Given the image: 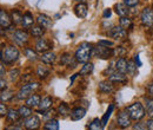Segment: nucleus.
<instances>
[{
  "mask_svg": "<svg viewBox=\"0 0 153 130\" xmlns=\"http://www.w3.org/2000/svg\"><path fill=\"white\" fill-rule=\"evenodd\" d=\"M93 55V47L90 43H81L76 51V62L78 63H81V64H85V63H88L91 56Z\"/></svg>",
  "mask_w": 153,
  "mask_h": 130,
  "instance_id": "obj_1",
  "label": "nucleus"
},
{
  "mask_svg": "<svg viewBox=\"0 0 153 130\" xmlns=\"http://www.w3.org/2000/svg\"><path fill=\"white\" fill-rule=\"evenodd\" d=\"M40 84L37 82H30V83H25L21 88H20L19 92L17 95V98L18 99H27L31 95H33V92L36 90H38Z\"/></svg>",
  "mask_w": 153,
  "mask_h": 130,
  "instance_id": "obj_2",
  "label": "nucleus"
},
{
  "mask_svg": "<svg viewBox=\"0 0 153 130\" xmlns=\"http://www.w3.org/2000/svg\"><path fill=\"white\" fill-rule=\"evenodd\" d=\"M20 53L19 50L14 46H7L6 50L2 52L1 51V62L6 63V64H13L14 62L18 60Z\"/></svg>",
  "mask_w": 153,
  "mask_h": 130,
  "instance_id": "obj_3",
  "label": "nucleus"
},
{
  "mask_svg": "<svg viewBox=\"0 0 153 130\" xmlns=\"http://www.w3.org/2000/svg\"><path fill=\"white\" fill-rule=\"evenodd\" d=\"M126 110L128 112V115L131 116V118L134 119V121H140V119L146 115L145 108H144L143 104L139 103V102H135L133 104H131Z\"/></svg>",
  "mask_w": 153,
  "mask_h": 130,
  "instance_id": "obj_4",
  "label": "nucleus"
},
{
  "mask_svg": "<svg viewBox=\"0 0 153 130\" xmlns=\"http://www.w3.org/2000/svg\"><path fill=\"white\" fill-rule=\"evenodd\" d=\"M93 55L98 58H102V59H107L111 58L112 56H114V52L111 47H106L102 45H99L97 47H93Z\"/></svg>",
  "mask_w": 153,
  "mask_h": 130,
  "instance_id": "obj_5",
  "label": "nucleus"
},
{
  "mask_svg": "<svg viewBox=\"0 0 153 130\" xmlns=\"http://www.w3.org/2000/svg\"><path fill=\"white\" fill-rule=\"evenodd\" d=\"M131 116L128 115L127 110L126 111H120L118 113V117H117V124L119 125V128L121 129H126L131 125Z\"/></svg>",
  "mask_w": 153,
  "mask_h": 130,
  "instance_id": "obj_6",
  "label": "nucleus"
},
{
  "mask_svg": "<svg viewBox=\"0 0 153 130\" xmlns=\"http://www.w3.org/2000/svg\"><path fill=\"white\" fill-rule=\"evenodd\" d=\"M140 20H141V24L144 26H147V27H151L153 26V10L150 7H146L141 12V16H140Z\"/></svg>",
  "mask_w": 153,
  "mask_h": 130,
  "instance_id": "obj_7",
  "label": "nucleus"
},
{
  "mask_svg": "<svg viewBox=\"0 0 153 130\" xmlns=\"http://www.w3.org/2000/svg\"><path fill=\"white\" fill-rule=\"evenodd\" d=\"M28 33L26 32V31H21V30H18V31H16L14 33H13V41L18 45V46H24L27 41H28Z\"/></svg>",
  "mask_w": 153,
  "mask_h": 130,
  "instance_id": "obj_8",
  "label": "nucleus"
},
{
  "mask_svg": "<svg viewBox=\"0 0 153 130\" xmlns=\"http://www.w3.org/2000/svg\"><path fill=\"white\" fill-rule=\"evenodd\" d=\"M40 118H39L38 116H36V115H32V116H30L28 118H26L25 119V122H24V125H25V128L28 130H37L40 128Z\"/></svg>",
  "mask_w": 153,
  "mask_h": 130,
  "instance_id": "obj_9",
  "label": "nucleus"
},
{
  "mask_svg": "<svg viewBox=\"0 0 153 130\" xmlns=\"http://www.w3.org/2000/svg\"><path fill=\"white\" fill-rule=\"evenodd\" d=\"M52 49V44L50 40H47L46 38H41L39 39L36 44V51L41 52V53H45V52H48L50 50Z\"/></svg>",
  "mask_w": 153,
  "mask_h": 130,
  "instance_id": "obj_10",
  "label": "nucleus"
},
{
  "mask_svg": "<svg viewBox=\"0 0 153 130\" xmlns=\"http://www.w3.org/2000/svg\"><path fill=\"white\" fill-rule=\"evenodd\" d=\"M76 57H72L70 53H64L61 56V59H60V64L64 65V66H67V68H76Z\"/></svg>",
  "mask_w": 153,
  "mask_h": 130,
  "instance_id": "obj_11",
  "label": "nucleus"
},
{
  "mask_svg": "<svg viewBox=\"0 0 153 130\" xmlns=\"http://www.w3.org/2000/svg\"><path fill=\"white\" fill-rule=\"evenodd\" d=\"M110 36L113 38V39H115V40L124 39V38L127 36V31H126L124 27H121V26L119 25V26H115V27H113V29L111 30Z\"/></svg>",
  "mask_w": 153,
  "mask_h": 130,
  "instance_id": "obj_12",
  "label": "nucleus"
},
{
  "mask_svg": "<svg viewBox=\"0 0 153 130\" xmlns=\"http://www.w3.org/2000/svg\"><path fill=\"white\" fill-rule=\"evenodd\" d=\"M12 18H10V16L7 14V12L5 10H0V25L2 29H10L12 26Z\"/></svg>",
  "mask_w": 153,
  "mask_h": 130,
  "instance_id": "obj_13",
  "label": "nucleus"
},
{
  "mask_svg": "<svg viewBox=\"0 0 153 130\" xmlns=\"http://www.w3.org/2000/svg\"><path fill=\"white\" fill-rule=\"evenodd\" d=\"M108 79L112 82V83H127V76L126 74H123V72H119L115 70L113 74L111 76H108Z\"/></svg>",
  "mask_w": 153,
  "mask_h": 130,
  "instance_id": "obj_14",
  "label": "nucleus"
},
{
  "mask_svg": "<svg viewBox=\"0 0 153 130\" xmlns=\"http://www.w3.org/2000/svg\"><path fill=\"white\" fill-rule=\"evenodd\" d=\"M37 23H38L39 26H41L45 30L52 27V19L47 17L46 14H39L38 18H37Z\"/></svg>",
  "mask_w": 153,
  "mask_h": 130,
  "instance_id": "obj_15",
  "label": "nucleus"
},
{
  "mask_svg": "<svg viewBox=\"0 0 153 130\" xmlns=\"http://www.w3.org/2000/svg\"><path fill=\"white\" fill-rule=\"evenodd\" d=\"M115 70L119 72H123V74H127L128 72V62L124 57L119 58L115 62Z\"/></svg>",
  "mask_w": 153,
  "mask_h": 130,
  "instance_id": "obj_16",
  "label": "nucleus"
},
{
  "mask_svg": "<svg viewBox=\"0 0 153 130\" xmlns=\"http://www.w3.org/2000/svg\"><path fill=\"white\" fill-rule=\"evenodd\" d=\"M114 10L115 13L121 18V17H127L128 14V6L126 4H123V2H118L114 5Z\"/></svg>",
  "mask_w": 153,
  "mask_h": 130,
  "instance_id": "obj_17",
  "label": "nucleus"
},
{
  "mask_svg": "<svg viewBox=\"0 0 153 130\" xmlns=\"http://www.w3.org/2000/svg\"><path fill=\"white\" fill-rule=\"evenodd\" d=\"M113 83L108 79V80H101L99 83V91L104 93H110L113 91Z\"/></svg>",
  "mask_w": 153,
  "mask_h": 130,
  "instance_id": "obj_18",
  "label": "nucleus"
},
{
  "mask_svg": "<svg viewBox=\"0 0 153 130\" xmlns=\"http://www.w3.org/2000/svg\"><path fill=\"white\" fill-rule=\"evenodd\" d=\"M56 58H57L56 53H54V52H52V51H48V52L41 53V56H40L41 62H42V63H45V64H48V65L53 64V63L56 62Z\"/></svg>",
  "mask_w": 153,
  "mask_h": 130,
  "instance_id": "obj_19",
  "label": "nucleus"
},
{
  "mask_svg": "<svg viewBox=\"0 0 153 130\" xmlns=\"http://www.w3.org/2000/svg\"><path fill=\"white\" fill-rule=\"evenodd\" d=\"M40 102H41L40 96L37 95V93H33V95H31V96L26 99V105L30 107V108H36V107H39Z\"/></svg>",
  "mask_w": 153,
  "mask_h": 130,
  "instance_id": "obj_20",
  "label": "nucleus"
},
{
  "mask_svg": "<svg viewBox=\"0 0 153 130\" xmlns=\"http://www.w3.org/2000/svg\"><path fill=\"white\" fill-rule=\"evenodd\" d=\"M74 12H76L78 18H85V17L87 16V12H88L86 4H84V2L78 4L76 6V8H74Z\"/></svg>",
  "mask_w": 153,
  "mask_h": 130,
  "instance_id": "obj_21",
  "label": "nucleus"
},
{
  "mask_svg": "<svg viewBox=\"0 0 153 130\" xmlns=\"http://www.w3.org/2000/svg\"><path fill=\"white\" fill-rule=\"evenodd\" d=\"M85 115H86V110L84 108H76V109H73L71 111V113H70L72 121H79V119L84 118Z\"/></svg>",
  "mask_w": 153,
  "mask_h": 130,
  "instance_id": "obj_22",
  "label": "nucleus"
},
{
  "mask_svg": "<svg viewBox=\"0 0 153 130\" xmlns=\"http://www.w3.org/2000/svg\"><path fill=\"white\" fill-rule=\"evenodd\" d=\"M52 104H53V99H52L51 97H44V98L41 99L40 104H39V111L42 112V111L48 110V109H51Z\"/></svg>",
  "mask_w": 153,
  "mask_h": 130,
  "instance_id": "obj_23",
  "label": "nucleus"
},
{
  "mask_svg": "<svg viewBox=\"0 0 153 130\" xmlns=\"http://www.w3.org/2000/svg\"><path fill=\"white\" fill-rule=\"evenodd\" d=\"M33 24H34V19H33V16H32V13L31 12H26L25 14H24V20H22V27H25V29H31L32 26H33Z\"/></svg>",
  "mask_w": 153,
  "mask_h": 130,
  "instance_id": "obj_24",
  "label": "nucleus"
},
{
  "mask_svg": "<svg viewBox=\"0 0 153 130\" xmlns=\"http://www.w3.org/2000/svg\"><path fill=\"white\" fill-rule=\"evenodd\" d=\"M12 21L17 25H21L22 24V20H24V14L20 12L19 10H13L12 11Z\"/></svg>",
  "mask_w": 153,
  "mask_h": 130,
  "instance_id": "obj_25",
  "label": "nucleus"
},
{
  "mask_svg": "<svg viewBox=\"0 0 153 130\" xmlns=\"http://www.w3.org/2000/svg\"><path fill=\"white\" fill-rule=\"evenodd\" d=\"M7 119L10 121V122H17L18 119H19L20 117V113H19V110H16V109H10L8 110V113H7Z\"/></svg>",
  "mask_w": 153,
  "mask_h": 130,
  "instance_id": "obj_26",
  "label": "nucleus"
},
{
  "mask_svg": "<svg viewBox=\"0 0 153 130\" xmlns=\"http://www.w3.org/2000/svg\"><path fill=\"white\" fill-rule=\"evenodd\" d=\"M24 53H25V56L27 57L31 62H36V60H38L37 51H34V50L31 49V47H26V49L24 50Z\"/></svg>",
  "mask_w": 153,
  "mask_h": 130,
  "instance_id": "obj_27",
  "label": "nucleus"
},
{
  "mask_svg": "<svg viewBox=\"0 0 153 130\" xmlns=\"http://www.w3.org/2000/svg\"><path fill=\"white\" fill-rule=\"evenodd\" d=\"M45 33V29H42L41 26H32L31 27V36H33L34 38H40L44 36Z\"/></svg>",
  "mask_w": 153,
  "mask_h": 130,
  "instance_id": "obj_28",
  "label": "nucleus"
},
{
  "mask_svg": "<svg viewBox=\"0 0 153 130\" xmlns=\"http://www.w3.org/2000/svg\"><path fill=\"white\" fill-rule=\"evenodd\" d=\"M45 130H59V122L57 119L52 118V119H48L45 125H44Z\"/></svg>",
  "mask_w": 153,
  "mask_h": 130,
  "instance_id": "obj_29",
  "label": "nucleus"
},
{
  "mask_svg": "<svg viewBox=\"0 0 153 130\" xmlns=\"http://www.w3.org/2000/svg\"><path fill=\"white\" fill-rule=\"evenodd\" d=\"M13 97H14V92L12 90H7V89L4 90V91H1V95H0V99H1L2 103L11 101Z\"/></svg>",
  "mask_w": 153,
  "mask_h": 130,
  "instance_id": "obj_30",
  "label": "nucleus"
},
{
  "mask_svg": "<svg viewBox=\"0 0 153 130\" xmlns=\"http://www.w3.org/2000/svg\"><path fill=\"white\" fill-rule=\"evenodd\" d=\"M58 113L61 116V117H66L68 116L71 111H70V107L66 104V103H61L59 107H58Z\"/></svg>",
  "mask_w": 153,
  "mask_h": 130,
  "instance_id": "obj_31",
  "label": "nucleus"
},
{
  "mask_svg": "<svg viewBox=\"0 0 153 130\" xmlns=\"http://www.w3.org/2000/svg\"><path fill=\"white\" fill-rule=\"evenodd\" d=\"M37 76L41 79H45L47 78V76H50V69H47L46 66H42L40 65L37 68Z\"/></svg>",
  "mask_w": 153,
  "mask_h": 130,
  "instance_id": "obj_32",
  "label": "nucleus"
},
{
  "mask_svg": "<svg viewBox=\"0 0 153 130\" xmlns=\"http://www.w3.org/2000/svg\"><path fill=\"white\" fill-rule=\"evenodd\" d=\"M104 124H102V122L99 119V118H94L92 122H91V124H90V127H88V130H104Z\"/></svg>",
  "mask_w": 153,
  "mask_h": 130,
  "instance_id": "obj_33",
  "label": "nucleus"
},
{
  "mask_svg": "<svg viewBox=\"0 0 153 130\" xmlns=\"http://www.w3.org/2000/svg\"><path fill=\"white\" fill-rule=\"evenodd\" d=\"M18 110H19V113H20V116H21V118H28L30 116H32V109H31L30 107H27V105L20 107Z\"/></svg>",
  "mask_w": 153,
  "mask_h": 130,
  "instance_id": "obj_34",
  "label": "nucleus"
},
{
  "mask_svg": "<svg viewBox=\"0 0 153 130\" xmlns=\"http://www.w3.org/2000/svg\"><path fill=\"white\" fill-rule=\"evenodd\" d=\"M93 69H94V65H93L92 63H85V64H84V66L81 68V70H80L79 74H81V76L90 74L92 71H93Z\"/></svg>",
  "mask_w": 153,
  "mask_h": 130,
  "instance_id": "obj_35",
  "label": "nucleus"
},
{
  "mask_svg": "<svg viewBox=\"0 0 153 130\" xmlns=\"http://www.w3.org/2000/svg\"><path fill=\"white\" fill-rule=\"evenodd\" d=\"M146 103V112L150 118H153V98H145Z\"/></svg>",
  "mask_w": 153,
  "mask_h": 130,
  "instance_id": "obj_36",
  "label": "nucleus"
},
{
  "mask_svg": "<svg viewBox=\"0 0 153 130\" xmlns=\"http://www.w3.org/2000/svg\"><path fill=\"white\" fill-rule=\"evenodd\" d=\"M119 24H120V26L121 27H124L125 30H127V29H131L132 27V20L130 18H127V17H121L120 20H119Z\"/></svg>",
  "mask_w": 153,
  "mask_h": 130,
  "instance_id": "obj_37",
  "label": "nucleus"
},
{
  "mask_svg": "<svg viewBox=\"0 0 153 130\" xmlns=\"http://www.w3.org/2000/svg\"><path fill=\"white\" fill-rule=\"evenodd\" d=\"M113 110H114V105H113V104H111V105L108 107L107 111L105 112V115H104V116H102V118H101V122H102V124H104V125H106V124H107L108 118L111 117V115H112Z\"/></svg>",
  "mask_w": 153,
  "mask_h": 130,
  "instance_id": "obj_38",
  "label": "nucleus"
},
{
  "mask_svg": "<svg viewBox=\"0 0 153 130\" xmlns=\"http://www.w3.org/2000/svg\"><path fill=\"white\" fill-rule=\"evenodd\" d=\"M19 77V70L18 69H12L10 71V80L11 82H16Z\"/></svg>",
  "mask_w": 153,
  "mask_h": 130,
  "instance_id": "obj_39",
  "label": "nucleus"
},
{
  "mask_svg": "<svg viewBox=\"0 0 153 130\" xmlns=\"http://www.w3.org/2000/svg\"><path fill=\"white\" fill-rule=\"evenodd\" d=\"M137 64H135V62H132V60H130L128 62V72L131 74H135V71H137Z\"/></svg>",
  "mask_w": 153,
  "mask_h": 130,
  "instance_id": "obj_40",
  "label": "nucleus"
},
{
  "mask_svg": "<svg viewBox=\"0 0 153 130\" xmlns=\"http://www.w3.org/2000/svg\"><path fill=\"white\" fill-rule=\"evenodd\" d=\"M98 44H99V45H102V46H106V47H108V46L112 47V46L114 45V43L111 41V40H99Z\"/></svg>",
  "mask_w": 153,
  "mask_h": 130,
  "instance_id": "obj_41",
  "label": "nucleus"
},
{
  "mask_svg": "<svg viewBox=\"0 0 153 130\" xmlns=\"http://www.w3.org/2000/svg\"><path fill=\"white\" fill-rule=\"evenodd\" d=\"M7 113H8V110H7L6 105L1 102V104H0V116L4 117V116H7Z\"/></svg>",
  "mask_w": 153,
  "mask_h": 130,
  "instance_id": "obj_42",
  "label": "nucleus"
},
{
  "mask_svg": "<svg viewBox=\"0 0 153 130\" xmlns=\"http://www.w3.org/2000/svg\"><path fill=\"white\" fill-rule=\"evenodd\" d=\"M53 116H54V110H53V109H52V110H51V109H48V110H46V113L44 115V118L48 121V119H52V118H53Z\"/></svg>",
  "mask_w": 153,
  "mask_h": 130,
  "instance_id": "obj_43",
  "label": "nucleus"
},
{
  "mask_svg": "<svg viewBox=\"0 0 153 130\" xmlns=\"http://www.w3.org/2000/svg\"><path fill=\"white\" fill-rule=\"evenodd\" d=\"M139 2V0H124V4H126L128 7H134L137 6Z\"/></svg>",
  "mask_w": 153,
  "mask_h": 130,
  "instance_id": "obj_44",
  "label": "nucleus"
},
{
  "mask_svg": "<svg viewBox=\"0 0 153 130\" xmlns=\"http://www.w3.org/2000/svg\"><path fill=\"white\" fill-rule=\"evenodd\" d=\"M133 130H145V124L143 122H138L133 125Z\"/></svg>",
  "mask_w": 153,
  "mask_h": 130,
  "instance_id": "obj_45",
  "label": "nucleus"
},
{
  "mask_svg": "<svg viewBox=\"0 0 153 130\" xmlns=\"http://www.w3.org/2000/svg\"><path fill=\"white\" fill-rule=\"evenodd\" d=\"M111 14H112V11H111V8H106V10L104 11V14H102V17H104V18H110V17H111Z\"/></svg>",
  "mask_w": 153,
  "mask_h": 130,
  "instance_id": "obj_46",
  "label": "nucleus"
},
{
  "mask_svg": "<svg viewBox=\"0 0 153 130\" xmlns=\"http://www.w3.org/2000/svg\"><path fill=\"white\" fill-rule=\"evenodd\" d=\"M4 130H22V128L20 125H10V127H6Z\"/></svg>",
  "mask_w": 153,
  "mask_h": 130,
  "instance_id": "obj_47",
  "label": "nucleus"
},
{
  "mask_svg": "<svg viewBox=\"0 0 153 130\" xmlns=\"http://www.w3.org/2000/svg\"><path fill=\"white\" fill-rule=\"evenodd\" d=\"M113 52H114V56H115V55H118V56H120V55H123V53H125L126 51H125L124 49H121V47H118V49H115V50H114V51H113Z\"/></svg>",
  "mask_w": 153,
  "mask_h": 130,
  "instance_id": "obj_48",
  "label": "nucleus"
},
{
  "mask_svg": "<svg viewBox=\"0 0 153 130\" xmlns=\"http://www.w3.org/2000/svg\"><path fill=\"white\" fill-rule=\"evenodd\" d=\"M147 92L150 95V97L153 98V82L152 83H150V85L147 86Z\"/></svg>",
  "mask_w": 153,
  "mask_h": 130,
  "instance_id": "obj_49",
  "label": "nucleus"
},
{
  "mask_svg": "<svg viewBox=\"0 0 153 130\" xmlns=\"http://www.w3.org/2000/svg\"><path fill=\"white\" fill-rule=\"evenodd\" d=\"M146 127H147V130H153V118H150L146 122Z\"/></svg>",
  "mask_w": 153,
  "mask_h": 130,
  "instance_id": "obj_50",
  "label": "nucleus"
},
{
  "mask_svg": "<svg viewBox=\"0 0 153 130\" xmlns=\"http://www.w3.org/2000/svg\"><path fill=\"white\" fill-rule=\"evenodd\" d=\"M134 62H135V64H137L138 68L141 66V60H140V56H139V55H135V56H134Z\"/></svg>",
  "mask_w": 153,
  "mask_h": 130,
  "instance_id": "obj_51",
  "label": "nucleus"
},
{
  "mask_svg": "<svg viewBox=\"0 0 153 130\" xmlns=\"http://www.w3.org/2000/svg\"><path fill=\"white\" fill-rule=\"evenodd\" d=\"M0 89H1V91H4V90H6V82H5V79L4 78H0Z\"/></svg>",
  "mask_w": 153,
  "mask_h": 130,
  "instance_id": "obj_52",
  "label": "nucleus"
},
{
  "mask_svg": "<svg viewBox=\"0 0 153 130\" xmlns=\"http://www.w3.org/2000/svg\"><path fill=\"white\" fill-rule=\"evenodd\" d=\"M4 66H5V65H4V62H1V68H0V69H1V78L5 77V69H4Z\"/></svg>",
  "mask_w": 153,
  "mask_h": 130,
  "instance_id": "obj_53",
  "label": "nucleus"
},
{
  "mask_svg": "<svg viewBox=\"0 0 153 130\" xmlns=\"http://www.w3.org/2000/svg\"><path fill=\"white\" fill-rule=\"evenodd\" d=\"M76 1H79V2H84L85 0H76Z\"/></svg>",
  "mask_w": 153,
  "mask_h": 130,
  "instance_id": "obj_54",
  "label": "nucleus"
}]
</instances>
